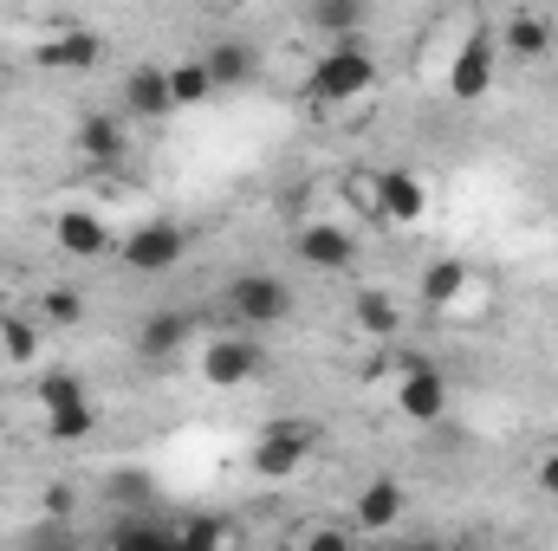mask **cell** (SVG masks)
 Listing matches in <instances>:
<instances>
[{"instance_id":"ba28073f","label":"cell","mask_w":558,"mask_h":551,"mask_svg":"<svg viewBox=\"0 0 558 551\" xmlns=\"http://www.w3.org/2000/svg\"><path fill=\"white\" fill-rule=\"evenodd\" d=\"M118 105H124V124H162V118H175V105H169V65H131L124 85H118Z\"/></svg>"},{"instance_id":"4fadbf2b","label":"cell","mask_w":558,"mask_h":551,"mask_svg":"<svg viewBox=\"0 0 558 551\" xmlns=\"http://www.w3.org/2000/svg\"><path fill=\"white\" fill-rule=\"evenodd\" d=\"M403 513H410V493H403V480H390V474H377V480L351 500V526H357V532H390V526H403Z\"/></svg>"},{"instance_id":"7c38bea8","label":"cell","mask_w":558,"mask_h":551,"mask_svg":"<svg viewBox=\"0 0 558 551\" xmlns=\"http://www.w3.org/2000/svg\"><path fill=\"white\" fill-rule=\"evenodd\" d=\"M33 59H39L46 72H92V65L105 59V39H98L92 26H59L52 39L33 46Z\"/></svg>"},{"instance_id":"cb8c5ba5","label":"cell","mask_w":558,"mask_h":551,"mask_svg":"<svg viewBox=\"0 0 558 551\" xmlns=\"http://www.w3.org/2000/svg\"><path fill=\"white\" fill-rule=\"evenodd\" d=\"M111 551H182L175 546V526H156V519H124Z\"/></svg>"},{"instance_id":"ffe728a7","label":"cell","mask_w":558,"mask_h":551,"mask_svg":"<svg viewBox=\"0 0 558 551\" xmlns=\"http://www.w3.org/2000/svg\"><path fill=\"white\" fill-rule=\"evenodd\" d=\"M468 260H435L428 273H422V305L428 311H454L461 305V292H468Z\"/></svg>"},{"instance_id":"603a6c76","label":"cell","mask_w":558,"mask_h":551,"mask_svg":"<svg viewBox=\"0 0 558 551\" xmlns=\"http://www.w3.org/2000/svg\"><path fill=\"white\" fill-rule=\"evenodd\" d=\"M33 403H39L46 415H52V409H72V403H85V377H78V370H39Z\"/></svg>"},{"instance_id":"d6a6232c","label":"cell","mask_w":558,"mask_h":551,"mask_svg":"<svg viewBox=\"0 0 558 551\" xmlns=\"http://www.w3.org/2000/svg\"><path fill=\"white\" fill-rule=\"evenodd\" d=\"M461 551H474V546H461Z\"/></svg>"},{"instance_id":"ac0fdd59","label":"cell","mask_w":558,"mask_h":551,"mask_svg":"<svg viewBox=\"0 0 558 551\" xmlns=\"http://www.w3.org/2000/svg\"><path fill=\"white\" fill-rule=\"evenodd\" d=\"M351 325H357L364 338L390 344V338L403 331V305H397V292H390V285H364V292L351 298Z\"/></svg>"},{"instance_id":"8fae6325","label":"cell","mask_w":558,"mask_h":551,"mask_svg":"<svg viewBox=\"0 0 558 551\" xmlns=\"http://www.w3.org/2000/svg\"><path fill=\"white\" fill-rule=\"evenodd\" d=\"M397 415L416 421V428H435V421L448 415V377H441L435 364H422V370H410V377H397Z\"/></svg>"},{"instance_id":"7a4b0ae2","label":"cell","mask_w":558,"mask_h":551,"mask_svg":"<svg viewBox=\"0 0 558 551\" xmlns=\"http://www.w3.org/2000/svg\"><path fill=\"white\" fill-rule=\"evenodd\" d=\"M221 311L234 331H274L292 318V285L279 273H234L221 285Z\"/></svg>"},{"instance_id":"1f68e13d","label":"cell","mask_w":558,"mask_h":551,"mask_svg":"<svg viewBox=\"0 0 558 551\" xmlns=\"http://www.w3.org/2000/svg\"><path fill=\"white\" fill-rule=\"evenodd\" d=\"M410 551H448V546H410Z\"/></svg>"},{"instance_id":"7402d4cb","label":"cell","mask_w":558,"mask_h":551,"mask_svg":"<svg viewBox=\"0 0 558 551\" xmlns=\"http://www.w3.org/2000/svg\"><path fill=\"white\" fill-rule=\"evenodd\" d=\"M175 546L182 551H228L234 546V526L215 519V513H189V519L175 526Z\"/></svg>"},{"instance_id":"d6986e66","label":"cell","mask_w":558,"mask_h":551,"mask_svg":"<svg viewBox=\"0 0 558 551\" xmlns=\"http://www.w3.org/2000/svg\"><path fill=\"white\" fill-rule=\"evenodd\" d=\"M305 26H312V33H325L331 46H344V39H357L364 7H357V0H312V7H305Z\"/></svg>"},{"instance_id":"44dd1931","label":"cell","mask_w":558,"mask_h":551,"mask_svg":"<svg viewBox=\"0 0 558 551\" xmlns=\"http://www.w3.org/2000/svg\"><path fill=\"white\" fill-rule=\"evenodd\" d=\"M208 98H215V78H208L202 52H195V59H175V65H169V105H175V111H195V105H208Z\"/></svg>"},{"instance_id":"4316f807","label":"cell","mask_w":558,"mask_h":551,"mask_svg":"<svg viewBox=\"0 0 558 551\" xmlns=\"http://www.w3.org/2000/svg\"><path fill=\"white\" fill-rule=\"evenodd\" d=\"M39 318H46V325H65V331H72V325H85V292L52 285V292L39 298Z\"/></svg>"},{"instance_id":"6da1fadb","label":"cell","mask_w":558,"mask_h":551,"mask_svg":"<svg viewBox=\"0 0 558 551\" xmlns=\"http://www.w3.org/2000/svg\"><path fill=\"white\" fill-rule=\"evenodd\" d=\"M364 91H377V59H371L357 39L325 46V52L312 59V72H305V98H312L318 111L351 105V98H364Z\"/></svg>"},{"instance_id":"f1b7e54d","label":"cell","mask_w":558,"mask_h":551,"mask_svg":"<svg viewBox=\"0 0 558 551\" xmlns=\"http://www.w3.org/2000/svg\"><path fill=\"white\" fill-rule=\"evenodd\" d=\"M299 551H357V539H351L344 526H318V532H305Z\"/></svg>"},{"instance_id":"9a60e30c","label":"cell","mask_w":558,"mask_h":551,"mask_svg":"<svg viewBox=\"0 0 558 551\" xmlns=\"http://www.w3.org/2000/svg\"><path fill=\"white\" fill-rule=\"evenodd\" d=\"M494 39H500V52H513V59H553L558 52L553 13H507V26H500Z\"/></svg>"},{"instance_id":"277c9868","label":"cell","mask_w":558,"mask_h":551,"mask_svg":"<svg viewBox=\"0 0 558 551\" xmlns=\"http://www.w3.org/2000/svg\"><path fill=\"white\" fill-rule=\"evenodd\" d=\"M494 78H500V39H494V26H474L454 46V59H448V98L454 105H481L494 91Z\"/></svg>"},{"instance_id":"5b68a950","label":"cell","mask_w":558,"mask_h":551,"mask_svg":"<svg viewBox=\"0 0 558 551\" xmlns=\"http://www.w3.org/2000/svg\"><path fill=\"white\" fill-rule=\"evenodd\" d=\"M124 273H137V279H162V273H175L182 267V254H189V234L175 228V221H143V228H131L124 234Z\"/></svg>"},{"instance_id":"8992f818","label":"cell","mask_w":558,"mask_h":551,"mask_svg":"<svg viewBox=\"0 0 558 551\" xmlns=\"http://www.w3.org/2000/svg\"><path fill=\"white\" fill-rule=\"evenodd\" d=\"M267 370V351L247 338V331H228V338H215L208 351H202V383H215V390H241V383H254Z\"/></svg>"},{"instance_id":"484cf974","label":"cell","mask_w":558,"mask_h":551,"mask_svg":"<svg viewBox=\"0 0 558 551\" xmlns=\"http://www.w3.org/2000/svg\"><path fill=\"white\" fill-rule=\"evenodd\" d=\"M46 434H52V441H92V434H98V403L85 396V403H72V409H52L46 415Z\"/></svg>"},{"instance_id":"83f0119b","label":"cell","mask_w":558,"mask_h":551,"mask_svg":"<svg viewBox=\"0 0 558 551\" xmlns=\"http://www.w3.org/2000/svg\"><path fill=\"white\" fill-rule=\"evenodd\" d=\"M26 551H78V532H72V526H59V519H39V526H33V539H26Z\"/></svg>"},{"instance_id":"e0dca14e","label":"cell","mask_w":558,"mask_h":551,"mask_svg":"<svg viewBox=\"0 0 558 551\" xmlns=\"http://www.w3.org/2000/svg\"><path fill=\"white\" fill-rule=\"evenodd\" d=\"M52 241H59L72 260H98V254H111V228H105L92 208H65V215L52 221Z\"/></svg>"},{"instance_id":"3957f363","label":"cell","mask_w":558,"mask_h":551,"mask_svg":"<svg viewBox=\"0 0 558 551\" xmlns=\"http://www.w3.org/2000/svg\"><path fill=\"white\" fill-rule=\"evenodd\" d=\"M312 448H318V428L279 415V421L260 428V441H254V454H247V474H254V480H292V474L312 461Z\"/></svg>"},{"instance_id":"52a82bcc","label":"cell","mask_w":558,"mask_h":551,"mask_svg":"<svg viewBox=\"0 0 558 551\" xmlns=\"http://www.w3.org/2000/svg\"><path fill=\"white\" fill-rule=\"evenodd\" d=\"M292 254H299L312 273H344V267H357V234L338 228V221H305V228L292 234Z\"/></svg>"},{"instance_id":"4dcf8cb0","label":"cell","mask_w":558,"mask_h":551,"mask_svg":"<svg viewBox=\"0 0 558 551\" xmlns=\"http://www.w3.org/2000/svg\"><path fill=\"white\" fill-rule=\"evenodd\" d=\"M539 493H546V500H558V448L539 461Z\"/></svg>"},{"instance_id":"f546056e","label":"cell","mask_w":558,"mask_h":551,"mask_svg":"<svg viewBox=\"0 0 558 551\" xmlns=\"http://www.w3.org/2000/svg\"><path fill=\"white\" fill-rule=\"evenodd\" d=\"M72 506H78V493H72V487H52V493H46V519L72 526Z\"/></svg>"},{"instance_id":"30bf717a","label":"cell","mask_w":558,"mask_h":551,"mask_svg":"<svg viewBox=\"0 0 558 551\" xmlns=\"http://www.w3.org/2000/svg\"><path fill=\"white\" fill-rule=\"evenodd\" d=\"M189 325H195V311H175V305L149 311L143 331H137V357L149 370H169V364L182 357V344H189Z\"/></svg>"},{"instance_id":"9c48e42d","label":"cell","mask_w":558,"mask_h":551,"mask_svg":"<svg viewBox=\"0 0 558 551\" xmlns=\"http://www.w3.org/2000/svg\"><path fill=\"white\" fill-rule=\"evenodd\" d=\"M371 188H377V221H390V228H416L428 215V182L410 169H384Z\"/></svg>"},{"instance_id":"5bb4252c","label":"cell","mask_w":558,"mask_h":551,"mask_svg":"<svg viewBox=\"0 0 558 551\" xmlns=\"http://www.w3.org/2000/svg\"><path fill=\"white\" fill-rule=\"evenodd\" d=\"M72 156H85V162H118V156H131V124H124V111H92V118H78Z\"/></svg>"},{"instance_id":"2e32d148","label":"cell","mask_w":558,"mask_h":551,"mask_svg":"<svg viewBox=\"0 0 558 551\" xmlns=\"http://www.w3.org/2000/svg\"><path fill=\"white\" fill-rule=\"evenodd\" d=\"M202 65H208V78H215V91H241V85L260 72V46H254V39H215V46L202 52Z\"/></svg>"},{"instance_id":"d4e9b609","label":"cell","mask_w":558,"mask_h":551,"mask_svg":"<svg viewBox=\"0 0 558 551\" xmlns=\"http://www.w3.org/2000/svg\"><path fill=\"white\" fill-rule=\"evenodd\" d=\"M0 351L13 364H39V325L20 318V311H0Z\"/></svg>"}]
</instances>
